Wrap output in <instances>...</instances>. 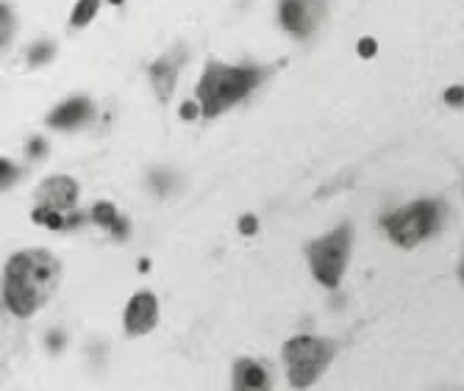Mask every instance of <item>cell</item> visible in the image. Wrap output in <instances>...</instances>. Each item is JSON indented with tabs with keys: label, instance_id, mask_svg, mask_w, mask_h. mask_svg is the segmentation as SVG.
Segmentation results:
<instances>
[{
	"label": "cell",
	"instance_id": "cell-11",
	"mask_svg": "<svg viewBox=\"0 0 464 391\" xmlns=\"http://www.w3.org/2000/svg\"><path fill=\"white\" fill-rule=\"evenodd\" d=\"M270 386V375L259 361L242 358L233 363V389L248 391V389H267Z\"/></svg>",
	"mask_w": 464,
	"mask_h": 391
},
{
	"label": "cell",
	"instance_id": "cell-7",
	"mask_svg": "<svg viewBox=\"0 0 464 391\" xmlns=\"http://www.w3.org/2000/svg\"><path fill=\"white\" fill-rule=\"evenodd\" d=\"M159 322V302L150 292H139L131 297L126 308V330L131 336H145Z\"/></svg>",
	"mask_w": 464,
	"mask_h": 391
},
{
	"label": "cell",
	"instance_id": "cell-3",
	"mask_svg": "<svg viewBox=\"0 0 464 391\" xmlns=\"http://www.w3.org/2000/svg\"><path fill=\"white\" fill-rule=\"evenodd\" d=\"M336 344L328 339L317 336H295L284 344V361H287V375L295 389H309L331 363Z\"/></svg>",
	"mask_w": 464,
	"mask_h": 391
},
{
	"label": "cell",
	"instance_id": "cell-13",
	"mask_svg": "<svg viewBox=\"0 0 464 391\" xmlns=\"http://www.w3.org/2000/svg\"><path fill=\"white\" fill-rule=\"evenodd\" d=\"M33 222H39V225H45V228H65L67 220H62V211H50V208H33Z\"/></svg>",
	"mask_w": 464,
	"mask_h": 391
},
{
	"label": "cell",
	"instance_id": "cell-14",
	"mask_svg": "<svg viewBox=\"0 0 464 391\" xmlns=\"http://www.w3.org/2000/svg\"><path fill=\"white\" fill-rule=\"evenodd\" d=\"M95 14H98V0H81V3L75 6V11H72V26L81 28V26H87Z\"/></svg>",
	"mask_w": 464,
	"mask_h": 391
},
{
	"label": "cell",
	"instance_id": "cell-9",
	"mask_svg": "<svg viewBox=\"0 0 464 391\" xmlns=\"http://www.w3.org/2000/svg\"><path fill=\"white\" fill-rule=\"evenodd\" d=\"M281 23L284 28L295 36H309L314 28V17H311V6L309 0H281Z\"/></svg>",
	"mask_w": 464,
	"mask_h": 391
},
{
	"label": "cell",
	"instance_id": "cell-10",
	"mask_svg": "<svg viewBox=\"0 0 464 391\" xmlns=\"http://www.w3.org/2000/svg\"><path fill=\"white\" fill-rule=\"evenodd\" d=\"M92 117V100L89 98H72L62 103L50 117H48V125L53 128H78L84 120Z\"/></svg>",
	"mask_w": 464,
	"mask_h": 391
},
{
	"label": "cell",
	"instance_id": "cell-18",
	"mask_svg": "<svg viewBox=\"0 0 464 391\" xmlns=\"http://www.w3.org/2000/svg\"><path fill=\"white\" fill-rule=\"evenodd\" d=\"M256 228H259V222H256V217H250V214H248V217H242V220H239V230H242L245 236H250V233H256Z\"/></svg>",
	"mask_w": 464,
	"mask_h": 391
},
{
	"label": "cell",
	"instance_id": "cell-1",
	"mask_svg": "<svg viewBox=\"0 0 464 391\" xmlns=\"http://www.w3.org/2000/svg\"><path fill=\"white\" fill-rule=\"evenodd\" d=\"M62 266L48 250H23L3 272V302L14 317L36 314L59 286Z\"/></svg>",
	"mask_w": 464,
	"mask_h": 391
},
{
	"label": "cell",
	"instance_id": "cell-16",
	"mask_svg": "<svg viewBox=\"0 0 464 391\" xmlns=\"http://www.w3.org/2000/svg\"><path fill=\"white\" fill-rule=\"evenodd\" d=\"M0 175H3V186H9L11 181H14V175H17V169H14V164L11 162H0Z\"/></svg>",
	"mask_w": 464,
	"mask_h": 391
},
{
	"label": "cell",
	"instance_id": "cell-12",
	"mask_svg": "<svg viewBox=\"0 0 464 391\" xmlns=\"http://www.w3.org/2000/svg\"><path fill=\"white\" fill-rule=\"evenodd\" d=\"M92 220L103 225V228H109L114 236H120V239H126V222L117 217V208L111 205V203H98L95 208H92Z\"/></svg>",
	"mask_w": 464,
	"mask_h": 391
},
{
	"label": "cell",
	"instance_id": "cell-22",
	"mask_svg": "<svg viewBox=\"0 0 464 391\" xmlns=\"http://www.w3.org/2000/svg\"><path fill=\"white\" fill-rule=\"evenodd\" d=\"M109 3H114V6H117V3H123V0H109Z\"/></svg>",
	"mask_w": 464,
	"mask_h": 391
},
{
	"label": "cell",
	"instance_id": "cell-19",
	"mask_svg": "<svg viewBox=\"0 0 464 391\" xmlns=\"http://www.w3.org/2000/svg\"><path fill=\"white\" fill-rule=\"evenodd\" d=\"M359 56H365V59H370V56H375V39H362L359 42Z\"/></svg>",
	"mask_w": 464,
	"mask_h": 391
},
{
	"label": "cell",
	"instance_id": "cell-2",
	"mask_svg": "<svg viewBox=\"0 0 464 391\" xmlns=\"http://www.w3.org/2000/svg\"><path fill=\"white\" fill-rule=\"evenodd\" d=\"M262 69L256 67H228L220 62H211L206 67V72L200 75L198 84V100L200 111L206 117H217L220 111H226L228 106L248 98L259 81H262Z\"/></svg>",
	"mask_w": 464,
	"mask_h": 391
},
{
	"label": "cell",
	"instance_id": "cell-17",
	"mask_svg": "<svg viewBox=\"0 0 464 391\" xmlns=\"http://www.w3.org/2000/svg\"><path fill=\"white\" fill-rule=\"evenodd\" d=\"M445 103H453V106H462L464 103V86H453L445 92Z\"/></svg>",
	"mask_w": 464,
	"mask_h": 391
},
{
	"label": "cell",
	"instance_id": "cell-5",
	"mask_svg": "<svg viewBox=\"0 0 464 391\" xmlns=\"http://www.w3.org/2000/svg\"><path fill=\"white\" fill-rule=\"evenodd\" d=\"M442 222V203L439 200H417L406 208H398L384 220L390 239L400 247H414L429 239Z\"/></svg>",
	"mask_w": 464,
	"mask_h": 391
},
{
	"label": "cell",
	"instance_id": "cell-15",
	"mask_svg": "<svg viewBox=\"0 0 464 391\" xmlns=\"http://www.w3.org/2000/svg\"><path fill=\"white\" fill-rule=\"evenodd\" d=\"M53 56V45H39V47H33L31 53H28V62L31 64H42V62H48Z\"/></svg>",
	"mask_w": 464,
	"mask_h": 391
},
{
	"label": "cell",
	"instance_id": "cell-4",
	"mask_svg": "<svg viewBox=\"0 0 464 391\" xmlns=\"http://www.w3.org/2000/svg\"><path fill=\"white\" fill-rule=\"evenodd\" d=\"M350 244H353V228L348 222L309 244L311 275L326 289H336L339 286V280L345 275V266H348V259H350Z\"/></svg>",
	"mask_w": 464,
	"mask_h": 391
},
{
	"label": "cell",
	"instance_id": "cell-21",
	"mask_svg": "<svg viewBox=\"0 0 464 391\" xmlns=\"http://www.w3.org/2000/svg\"><path fill=\"white\" fill-rule=\"evenodd\" d=\"M42 150H45V144H42V142H33V144H31V153H42Z\"/></svg>",
	"mask_w": 464,
	"mask_h": 391
},
{
	"label": "cell",
	"instance_id": "cell-20",
	"mask_svg": "<svg viewBox=\"0 0 464 391\" xmlns=\"http://www.w3.org/2000/svg\"><path fill=\"white\" fill-rule=\"evenodd\" d=\"M181 117H184V120H195V117H198V106H195V103H184V106H181Z\"/></svg>",
	"mask_w": 464,
	"mask_h": 391
},
{
	"label": "cell",
	"instance_id": "cell-23",
	"mask_svg": "<svg viewBox=\"0 0 464 391\" xmlns=\"http://www.w3.org/2000/svg\"><path fill=\"white\" fill-rule=\"evenodd\" d=\"M462 280H464V264H462Z\"/></svg>",
	"mask_w": 464,
	"mask_h": 391
},
{
	"label": "cell",
	"instance_id": "cell-8",
	"mask_svg": "<svg viewBox=\"0 0 464 391\" xmlns=\"http://www.w3.org/2000/svg\"><path fill=\"white\" fill-rule=\"evenodd\" d=\"M184 56H187V50H184V47H175V50L165 53L156 64L150 67V81H153L156 98L162 100V103H167L170 95H172L175 75H178V67H181V62H184Z\"/></svg>",
	"mask_w": 464,
	"mask_h": 391
},
{
	"label": "cell",
	"instance_id": "cell-6",
	"mask_svg": "<svg viewBox=\"0 0 464 391\" xmlns=\"http://www.w3.org/2000/svg\"><path fill=\"white\" fill-rule=\"evenodd\" d=\"M78 200V183L67 175L48 178L39 189H36V205L39 208H50V211H67L72 208Z\"/></svg>",
	"mask_w": 464,
	"mask_h": 391
}]
</instances>
